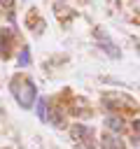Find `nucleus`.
I'll use <instances>...</instances> for the list:
<instances>
[{
    "instance_id": "1",
    "label": "nucleus",
    "mask_w": 140,
    "mask_h": 149,
    "mask_svg": "<svg viewBox=\"0 0 140 149\" xmlns=\"http://www.w3.org/2000/svg\"><path fill=\"white\" fill-rule=\"evenodd\" d=\"M12 91H14V98H16V102L21 107H26V109L33 107L35 95H37V88H35V84L30 79H14L12 81Z\"/></svg>"
},
{
    "instance_id": "2",
    "label": "nucleus",
    "mask_w": 140,
    "mask_h": 149,
    "mask_svg": "<svg viewBox=\"0 0 140 149\" xmlns=\"http://www.w3.org/2000/svg\"><path fill=\"white\" fill-rule=\"evenodd\" d=\"M103 149H126V144L117 133H105L103 135Z\"/></svg>"
},
{
    "instance_id": "3",
    "label": "nucleus",
    "mask_w": 140,
    "mask_h": 149,
    "mask_svg": "<svg viewBox=\"0 0 140 149\" xmlns=\"http://www.w3.org/2000/svg\"><path fill=\"white\" fill-rule=\"evenodd\" d=\"M72 140L82 142L84 147H91V130L86 126H75L72 128Z\"/></svg>"
},
{
    "instance_id": "4",
    "label": "nucleus",
    "mask_w": 140,
    "mask_h": 149,
    "mask_svg": "<svg viewBox=\"0 0 140 149\" xmlns=\"http://www.w3.org/2000/svg\"><path fill=\"white\" fill-rule=\"evenodd\" d=\"M105 126H107L110 130L119 133V130H124V119H121V116H117V114H114V116L110 114V116H105Z\"/></svg>"
},
{
    "instance_id": "5",
    "label": "nucleus",
    "mask_w": 140,
    "mask_h": 149,
    "mask_svg": "<svg viewBox=\"0 0 140 149\" xmlns=\"http://www.w3.org/2000/svg\"><path fill=\"white\" fill-rule=\"evenodd\" d=\"M37 114L42 121H47V100L44 98H40V102H37Z\"/></svg>"
},
{
    "instance_id": "6",
    "label": "nucleus",
    "mask_w": 140,
    "mask_h": 149,
    "mask_svg": "<svg viewBox=\"0 0 140 149\" xmlns=\"http://www.w3.org/2000/svg\"><path fill=\"white\" fill-rule=\"evenodd\" d=\"M28 54H30L28 47H23V49H21V58H19V65H21V68H26V65L30 63V56H28Z\"/></svg>"
},
{
    "instance_id": "7",
    "label": "nucleus",
    "mask_w": 140,
    "mask_h": 149,
    "mask_svg": "<svg viewBox=\"0 0 140 149\" xmlns=\"http://www.w3.org/2000/svg\"><path fill=\"white\" fill-rule=\"evenodd\" d=\"M9 54V33L5 30L2 33V56H7Z\"/></svg>"
}]
</instances>
